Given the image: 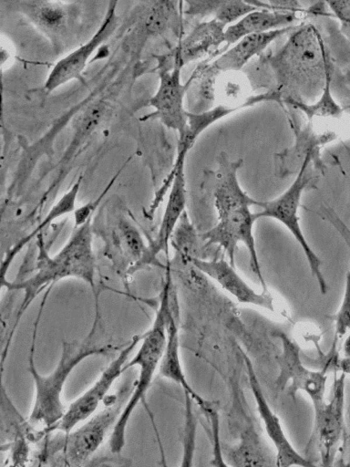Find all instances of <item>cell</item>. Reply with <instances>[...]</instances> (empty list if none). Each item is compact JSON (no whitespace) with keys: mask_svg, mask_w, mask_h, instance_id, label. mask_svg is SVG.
<instances>
[{"mask_svg":"<svg viewBox=\"0 0 350 467\" xmlns=\"http://www.w3.org/2000/svg\"><path fill=\"white\" fill-rule=\"evenodd\" d=\"M242 160L231 161L226 153L220 157L213 192L214 207L217 213L216 224L201 234L200 237L206 245H218L227 254L228 261L235 267V252L240 243L248 249L250 267L257 276L262 291H268L262 273L253 236V223L256 221L250 207L256 200L250 197L241 187L238 170Z\"/></svg>","mask_w":350,"mask_h":467,"instance_id":"cell-1","label":"cell"},{"mask_svg":"<svg viewBox=\"0 0 350 467\" xmlns=\"http://www.w3.org/2000/svg\"><path fill=\"white\" fill-rule=\"evenodd\" d=\"M261 66L273 78L282 102L300 100L301 94L324 88L332 65L320 31L313 25H296L284 45L274 54L263 57Z\"/></svg>","mask_w":350,"mask_h":467,"instance_id":"cell-2","label":"cell"},{"mask_svg":"<svg viewBox=\"0 0 350 467\" xmlns=\"http://www.w3.org/2000/svg\"><path fill=\"white\" fill-rule=\"evenodd\" d=\"M38 255L35 274L22 281L10 282L2 280V288L8 291H23V300L15 315L14 325L6 339L8 348L13 333L19 320L34 299L46 288L66 278H77L87 283L95 292L96 261L92 245L91 218L84 224L76 227L67 244L53 256L45 247L42 233L36 235Z\"/></svg>","mask_w":350,"mask_h":467,"instance_id":"cell-3","label":"cell"},{"mask_svg":"<svg viewBox=\"0 0 350 467\" xmlns=\"http://www.w3.org/2000/svg\"><path fill=\"white\" fill-rule=\"evenodd\" d=\"M45 303L46 300H42L34 325L29 348L28 371L33 379L35 393L28 422L32 425L41 424L45 427V431L49 432L51 428L61 420L67 410L62 401V393L66 381L73 369L87 358L106 355L116 348L110 344L101 345L95 338L99 322V314L97 308L94 323L87 337L82 340L64 341L59 360L53 370L49 374L39 373L35 366V346Z\"/></svg>","mask_w":350,"mask_h":467,"instance_id":"cell-4","label":"cell"},{"mask_svg":"<svg viewBox=\"0 0 350 467\" xmlns=\"http://www.w3.org/2000/svg\"><path fill=\"white\" fill-rule=\"evenodd\" d=\"M171 285V269L167 265L165 282L153 323L149 329L142 334L139 349L125 365L126 370L138 367L139 371L130 395L110 433L108 442L112 453H119L125 446L126 430L129 419L138 404L146 401L148 390L159 369L167 342L169 320L173 313L170 304Z\"/></svg>","mask_w":350,"mask_h":467,"instance_id":"cell-5","label":"cell"},{"mask_svg":"<svg viewBox=\"0 0 350 467\" xmlns=\"http://www.w3.org/2000/svg\"><path fill=\"white\" fill-rule=\"evenodd\" d=\"M313 156V151L307 152L294 181L283 193L272 201L255 202V205L261 207L262 211L254 213V216L256 220L262 217L273 218L287 227L304 251L311 273L317 281L320 292L325 295L328 291V285L322 273V261L307 243L302 232L298 216L303 192L313 179L309 171Z\"/></svg>","mask_w":350,"mask_h":467,"instance_id":"cell-6","label":"cell"},{"mask_svg":"<svg viewBox=\"0 0 350 467\" xmlns=\"http://www.w3.org/2000/svg\"><path fill=\"white\" fill-rule=\"evenodd\" d=\"M129 395V387L125 386L117 394L108 396L104 409L63 433V438L50 446L58 445L67 464H83L98 451L109 431H112Z\"/></svg>","mask_w":350,"mask_h":467,"instance_id":"cell-7","label":"cell"},{"mask_svg":"<svg viewBox=\"0 0 350 467\" xmlns=\"http://www.w3.org/2000/svg\"><path fill=\"white\" fill-rule=\"evenodd\" d=\"M274 337L281 342V352L276 357L279 371L276 390L283 391L288 385L287 394L293 400L298 391H304L313 405L324 401L327 372L332 368L335 353L328 355L320 370H312L302 362L300 348L293 338L282 331L275 332Z\"/></svg>","mask_w":350,"mask_h":467,"instance_id":"cell-8","label":"cell"},{"mask_svg":"<svg viewBox=\"0 0 350 467\" xmlns=\"http://www.w3.org/2000/svg\"><path fill=\"white\" fill-rule=\"evenodd\" d=\"M15 8L50 42L57 53L70 47L80 24L77 3L57 0H18Z\"/></svg>","mask_w":350,"mask_h":467,"instance_id":"cell-9","label":"cell"},{"mask_svg":"<svg viewBox=\"0 0 350 467\" xmlns=\"http://www.w3.org/2000/svg\"><path fill=\"white\" fill-rule=\"evenodd\" d=\"M142 335L134 336L118 356L107 366L95 382L67 408L61 420L49 431L67 433L92 416L105 401L115 381L122 375L130 354L140 342Z\"/></svg>","mask_w":350,"mask_h":467,"instance_id":"cell-10","label":"cell"},{"mask_svg":"<svg viewBox=\"0 0 350 467\" xmlns=\"http://www.w3.org/2000/svg\"><path fill=\"white\" fill-rule=\"evenodd\" d=\"M345 374L335 373L331 399L313 405L314 430L312 439H315L322 464L330 466L339 449L345 432Z\"/></svg>","mask_w":350,"mask_h":467,"instance_id":"cell-11","label":"cell"},{"mask_svg":"<svg viewBox=\"0 0 350 467\" xmlns=\"http://www.w3.org/2000/svg\"><path fill=\"white\" fill-rule=\"evenodd\" d=\"M118 0H109L103 21L88 41L76 47L58 60L50 70L44 84L46 93H51L73 79L82 80V75L93 53L116 30L118 22L117 14Z\"/></svg>","mask_w":350,"mask_h":467,"instance_id":"cell-12","label":"cell"},{"mask_svg":"<svg viewBox=\"0 0 350 467\" xmlns=\"http://www.w3.org/2000/svg\"><path fill=\"white\" fill-rule=\"evenodd\" d=\"M182 67L174 63L170 69H160V84L149 104L154 111L145 119L154 118L168 129L181 134L188 121V110L184 107V99L188 84L180 80Z\"/></svg>","mask_w":350,"mask_h":467,"instance_id":"cell-13","label":"cell"},{"mask_svg":"<svg viewBox=\"0 0 350 467\" xmlns=\"http://www.w3.org/2000/svg\"><path fill=\"white\" fill-rule=\"evenodd\" d=\"M240 353L245 365L248 382L256 403L257 411L263 422L265 432L276 451V465L280 467L293 465L313 467L314 464L300 454L286 437L279 418L271 410L263 394L251 358L241 348Z\"/></svg>","mask_w":350,"mask_h":467,"instance_id":"cell-14","label":"cell"},{"mask_svg":"<svg viewBox=\"0 0 350 467\" xmlns=\"http://www.w3.org/2000/svg\"><path fill=\"white\" fill-rule=\"evenodd\" d=\"M187 153L188 151L183 150H177V157L166 183V186H170V190L160 226L156 238L148 246L145 256L139 265L154 263L160 253L169 255L170 237L185 211L186 181L184 165Z\"/></svg>","mask_w":350,"mask_h":467,"instance_id":"cell-15","label":"cell"},{"mask_svg":"<svg viewBox=\"0 0 350 467\" xmlns=\"http://www.w3.org/2000/svg\"><path fill=\"white\" fill-rule=\"evenodd\" d=\"M193 265L208 278L214 280L221 287L236 298L239 303L256 306L257 307L276 313L274 298L269 291L258 293L236 272L229 261L221 259L205 260L192 257Z\"/></svg>","mask_w":350,"mask_h":467,"instance_id":"cell-16","label":"cell"},{"mask_svg":"<svg viewBox=\"0 0 350 467\" xmlns=\"http://www.w3.org/2000/svg\"><path fill=\"white\" fill-rule=\"evenodd\" d=\"M226 26L211 18L197 25L160 63V69H170L174 63L182 67L216 51L225 43Z\"/></svg>","mask_w":350,"mask_h":467,"instance_id":"cell-17","label":"cell"},{"mask_svg":"<svg viewBox=\"0 0 350 467\" xmlns=\"http://www.w3.org/2000/svg\"><path fill=\"white\" fill-rule=\"evenodd\" d=\"M295 26L296 25L246 35L212 61L222 73L239 71L248 64L252 58L262 54L273 41L288 34Z\"/></svg>","mask_w":350,"mask_h":467,"instance_id":"cell-18","label":"cell"},{"mask_svg":"<svg viewBox=\"0 0 350 467\" xmlns=\"http://www.w3.org/2000/svg\"><path fill=\"white\" fill-rule=\"evenodd\" d=\"M300 20L297 16L288 12L254 9L226 26L225 43L230 47L246 35L294 26Z\"/></svg>","mask_w":350,"mask_h":467,"instance_id":"cell-19","label":"cell"},{"mask_svg":"<svg viewBox=\"0 0 350 467\" xmlns=\"http://www.w3.org/2000/svg\"><path fill=\"white\" fill-rule=\"evenodd\" d=\"M158 370L161 377L179 385L183 389L184 394H188L201 410L209 405L210 401L191 388L185 376L180 354L179 329L173 313L169 320L167 342Z\"/></svg>","mask_w":350,"mask_h":467,"instance_id":"cell-20","label":"cell"},{"mask_svg":"<svg viewBox=\"0 0 350 467\" xmlns=\"http://www.w3.org/2000/svg\"><path fill=\"white\" fill-rule=\"evenodd\" d=\"M273 98L268 91L253 95L252 99L242 105H219L205 111L194 113L188 111V121L185 130L179 135L178 150L187 151L193 146L199 135L219 119L246 107L264 101H273Z\"/></svg>","mask_w":350,"mask_h":467,"instance_id":"cell-21","label":"cell"},{"mask_svg":"<svg viewBox=\"0 0 350 467\" xmlns=\"http://www.w3.org/2000/svg\"><path fill=\"white\" fill-rule=\"evenodd\" d=\"M222 72L213 61L201 63L187 81L190 112L199 113L212 108L215 99L216 82Z\"/></svg>","mask_w":350,"mask_h":467,"instance_id":"cell-22","label":"cell"},{"mask_svg":"<svg viewBox=\"0 0 350 467\" xmlns=\"http://www.w3.org/2000/svg\"><path fill=\"white\" fill-rule=\"evenodd\" d=\"M185 13L192 16H210L226 26L247 13L258 9L247 0H183Z\"/></svg>","mask_w":350,"mask_h":467,"instance_id":"cell-23","label":"cell"},{"mask_svg":"<svg viewBox=\"0 0 350 467\" xmlns=\"http://www.w3.org/2000/svg\"><path fill=\"white\" fill-rule=\"evenodd\" d=\"M82 177L70 187V189L65 192V194L53 205L51 210L48 212L45 219L41 223L28 235L16 243L6 254L5 257L2 261V280L5 279V272L11 265L13 259L20 252V250L34 237L41 234L42 231L47 227L52 222L64 214L70 213L76 210L75 204L76 200L80 189Z\"/></svg>","mask_w":350,"mask_h":467,"instance_id":"cell-24","label":"cell"},{"mask_svg":"<svg viewBox=\"0 0 350 467\" xmlns=\"http://www.w3.org/2000/svg\"><path fill=\"white\" fill-rule=\"evenodd\" d=\"M332 71L328 73L322 94L319 99L307 104L304 101L287 99L284 102L303 111L309 120L314 117L339 118L343 114V109L334 99L331 92Z\"/></svg>","mask_w":350,"mask_h":467,"instance_id":"cell-25","label":"cell"},{"mask_svg":"<svg viewBox=\"0 0 350 467\" xmlns=\"http://www.w3.org/2000/svg\"><path fill=\"white\" fill-rule=\"evenodd\" d=\"M178 16L174 0H156L146 16L145 29L149 35H160L176 22Z\"/></svg>","mask_w":350,"mask_h":467,"instance_id":"cell-26","label":"cell"},{"mask_svg":"<svg viewBox=\"0 0 350 467\" xmlns=\"http://www.w3.org/2000/svg\"><path fill=\"white\" fill-rule=\"evenodd\" d=\"M118 229L124 247L136 262V265H139L148 248L140 233L130 222L125 219L119 222Z\"/></svg>","mask_w":350,"mask_h":467,"instance_id":"cell-27","label":"cell"},{"mask_svg":"<svg viewBox=\"0 0 350 467\" xmlns=\"http://www.w3.org/2000/svg\"><path fill=\"white\" fill-rule=\"evenodd\" d=\"M185 397V420L183 427V454L181 460V466H191L192 458L195 450V440H196V425L197 420L192 410L193 400L188 395L184 394Z\"/></svg>","mask_w":350,"mask_h":467,"instance_id":"cell-28","label":"cell"},{"mask_svg":"<svg viewBox=\"0 0 350 467\" xmlns=\"http://www.w3.org/2000/svg\"><path fill=\"white\" fill-rule=\"evenodd\" d=\"M207 420L212 442V460L214 466H227L224 462L220 440V416L216 403L210 402L208 407L201 410Z\"/></svg>","mask_w":350,"mask_h":467,"instance_id":"cell-29","label":"cell"},{"mask_svg":"<svg viewBox=\"0 0 350 467\" xmlns=\"http://www.w3.org/2000/svg\"><path fill=\"white\" fill-rule=\"evenodd\" d=\"M335 337H343L350 330V265L345 277L343 299L335 316Z\"/></svg>","mask_w":350,"mask_h":467,"instance_id":"cell-30","label":"cell"},{"mask_svg":"<svg viewBox=\"0 0 350 467\" xmlns=\"http://www.w3.org/2000/svg\"><path fill=\"white\" fill-rule=\"evenodd\" d=\"M319 3L331 10L345 32H350V0H319Z\"/></svg>","mask_w":350,"mask_h":467,"instance_id":"cell-31","label":"cell"},{"mask_svg":"<svg viewBox=\"0 0 350 467\" xmlns=\"http://www.w3.org/2000/svg\"><path fill=\"white\" fill-rule=\"evenodd\" d=\"M262 8L292 13L300 19L314 14L312 8L307 10L303 8L299 0H268V4L264 3Z\"/></svg>","mask_w":350,"mask_h":467,"instance_id":"cell-32","label":"cell"},{"mask_svg":"<svg viewBox=\"0 0 350 467\" xmlns=\"http://www.w3.org/2000/svg\"><path fill=\"white\" fill-rule=\"evenodd\" d=\"M335 371H340L350 376V357H335L333 367Z\"/></svg>","mask_w":350,"mask_h":467,"instance_id":"cell-33","label":"cell"},{"mask_svg":"<svg viewBox=\"0 0 350 467\" xmlns=\"http://www.w3.org/2000/svg\"><path fill=\"white\" fill-rule=\"evenodd\" d=\"M343 353L344 357H350V332L348 333L343 343Z\"/></svg>","mask_w":350,"mask_h":467,"instance_id":"cell-34","label":"cell"}]
</instances>
